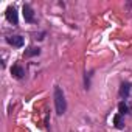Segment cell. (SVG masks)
Returning <instances> with one entry per match:
<instances>
[{
    "mask_svg": "<svg viewBox=\"0 0 132 132\" xmlns=\"http://www.w3.org/2000/svg\"><path fill=\"white\" fill-rule=\"evenodd\" d=\"M54 107H56V113L62 115L67 110V101H65V95L62 92L61 87H54Z\"/></svg>",
    "mask_w": 132,
    "mask_h": 132,
    "instance_id": "1",
    "label": "cell"
},
{
    "mask_svg": "<svg viewBox=\"0 0 132 132\" xmlns=\"http://www.w3.org/2000/svg\"><path fill=\"white\" fill-rule=\"evenodd\" d=\"M6 19H8V22L10 23H13V25H17V22H19V14H17V10L14 8V6H10L8 10H6Z\"/></svg>",
    "mask_w": 132,
    "mask_h": 132,
    "instance_id": "2",
    "label": "cell"
},
{
    "mask_svg": "<svg viewBox=\"0 0 132 132\" xmlns=\"http://www.w3.org/2000/svg\"><path fill=\"white\" fill-rule=\"evenodd\" d=\"M22 14H23L25 22H28V23L34 22V11H33V8H31L30 5H23V8H22Z\"/></svg>",
    "mask_w": 132,
    "mask_h": 132,
    "instance_id": "3",
    "label": "cell"
},
{
    "mask_svg": "<svg viewBox=\"0 0 132 132\" xmlns=\"http://www.w3.org/2000/svg\"><path fill=\"white\" fill-rule=\"evenodd\" d=\"M6 42L13 47H22L23 45V37L22 36H10V37H6Z\"/></svg>",
    "mask_w": 132,
    "mask_h": 132,
    "instance_id": "4",
    "label": "cell"
},
{
    "mask_svg": "<svg viewBox=\"0 0 132 132\" xmlns=\"http://www.w3.org/2000/svg\"><path fill=\"white\" fill-rule=\"evenodd\" d=\"M130 84L129 82H123L121 86H120V92H118V95H120V98H127L129 96V93H130Z\"/></svg>",
    "mask_w": 132,
    "mask_h": 132,
    "instance_id": "5",
    "label": "cell"
},
{
    "mask_svg": "<svg viewBox=\"0 0 132 132\" xmlns=\"http://www.w3.org/2000/svg\"><path fill=\"white\" fill-rule=\"evenodd\" d=\"M11 75L14 78H17V79H22L23 75H25V70L20 67V65H13V67H11Z\"/></svg>",
    "mask_w": 132,
    "mask_h": 132,
    "instance_id": "6",
    "label": "cell"
},
{
    "mask_svg": "<svg viewBox=\"0 0 132 132\" xmlns=\"http://www.w3.org/2000/svg\"><path fill=\"white\" fill-rule=\"evenodd\" d=\"M37 54H40V48L39 47H28L25 50V53H23L25 57H31V56H37Z\"/></svg>",
    "mask_w": 132,
    "mask_h": 132,
    "instance_id": "7",
    "label": "cell"
},
{
    "mask_svg": "<svg viewBox=\"0 0 132 132\" xmlns=\"http://www.w3.org/2000/svg\"><path fill=\"white\" fill-rule=\"evenodd\" d=\"M113 124H115V127H117V129H123V127H124V123H123V115L117 113V115L113 117Z\"/></svg>",
    "mask_w": 132,
    "mask_h": 132,
    "instance_id": "8",
    "label": "cell"
},
{
    "mask_svg": "<svg viewBox=\"0 0 132 132\" xmlns=\"http://www.w3.org/2000/svg\"><path fill=\"white\" fill-rule=\"evenodd\" d=\"M118 110H120V115H126V113H129L130 107H129L124 101H121V103L118 104Z\"/></svg>",
    "mask_w": 132,
    "mask_h": 132,
    "instance_id": "9",
    "label": "cell"
},
{
    "mask_svg": "<svg viewBox=\"0 0 132 132\" xmlns=\"http://www.w3.org/2000/svg\"><path fill=\"white\" fill-rule=\"evenodd\" d=\"M44 36H45V33H40L39 36L36 34V39H39V40H42V39H44Z\"/></svg>",
    "mask_w": 132,
    "mask_h": 132,
    "instance_id": "10",
    "label": "cell"
}]
</instances>
